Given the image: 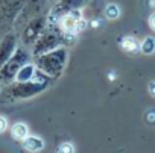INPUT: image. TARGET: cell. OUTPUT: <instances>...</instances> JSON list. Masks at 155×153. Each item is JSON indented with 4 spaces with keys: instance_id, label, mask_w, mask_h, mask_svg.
<instances>
[{
    "instance_id": "d6986e66",
    "label": "cell",
    "mask_w": 155,
    "mask_h": 153,
    "mask_svg": "<svg viewBox=\"0 0 155 153\" xmlns=\"http://www.w3.org/2000/svg\"><path fill=\"white\" fill-rule=\"evenodd\" d=\"M6 130V118L2 117L0 118V132H5Z\"/></svg>"
},
{
    "instance_id": "ffe728a7",
    "label": "cell",
    "mask_w": 155,
    "mask_h": 153,
    "mask_svg": "<svg viewBox=\"0 0 155 153\" xmlns=\"http://www.w3.org/2000/svg\"><path fill=\"white\" fill-rule=\"evenodd\" d=\"M149 94H152L155 97V81L149 84Z\"/></svg>"
},
{
    "instance_id": "9a60e30c",
    "label": "cell",
    "mask_w": 155,
    "mask_h": 153,
    "mask_svg": "<svg viewBox=\"0 0 155 153\" xmlns=\"http://www.w3.org/2000/svg\"><path fill=\"white\" fill-rule=\"evenodd\" d=\"M105 15H107L108 20H117L119 15H120V8L116 3H110L105 8Z\"/></svg>"
},
{
    "instance_id": "7a4b0ae2",
    "label": "cell",
    "mask_w": 155,
    "mask_h": 153,
    "mask_svg": "<svg viewBox=\"0 0 155 153\" xmlns=\"http://www.w3.org/2000/svg\"><path fill=\"white\" fill-rule=\"evenodd\" d=\"M67 62V50L65 47H58L55 50H50L41 56H37V67L49 74L52 79L58 78L62 73V68Z\"/></svg>"
},
{
    "instance_id": "52a82bcc",
    "label": "cell",
    "mask_w": 155,
    "mask_h": 153,
    "mask_svg": "<svg viewBox=\"0 0 155 153\" xmlns=\"http://www.w3.org/2000/svg\"><path fill=\"white\" fill-rule=\"evenodd\" d=\"M85 2V0H59V2L52 8L49 17H47V21L49 24L52 26H58L59 23V18L64 17L65 14L74 11V9H79V6Z\"/></svg>"
},
{
    "instance_id": "5b68a950",
    "label": "cell",
    "mask_w": 155,
    "mask_h": 153,
    "mask_svg": "<svg viewBox=\"0 0 155 153\" xmlns=\"http://www.w3.org/2000/svg\"><path fill=\"white\" fill-rule=\"evenodd\" d=\"M49 21H46L44 17H35L32 20H29L23 29L21 33V40L28 47H34V44L37 43V40L41 37V33L44 32L46 26Z\"/></svg>"
},
{
    "instance_id": "ba28073f",
    "label": "cell",
    "mask_w": 155,
    "mask_h": 153,
    "mask_svg": "<svg viewBox=\"0 0 155 153\" xmlns=\"http://www.w3.org/2000/svg\"><path fill=\"white\" fill-rule=\"evenodd\" d=\"M26 3V0H3L2 5V18L5 23L15 21L20 12L23 11V6Z\"/></svg>"
},
{
    "instance_id": "277c9868",
    "label": "cell",
    "mask_w": 155,
    "mask_h": 153,
    "mask_svg": "<svg viewBox=\"0 0 155 153\" xmlns=\"http://www.w3.org/2000/svg\"><path fill=\"white\" fill-rule=\"evenodd\" d=\"M28 62H29V52L26 49L18 47L15 53L2 65V70H0V79H2L3 85L12 84L15 81V76L20 71V68L26 65Z\"/></svg>"
},
{
    "instance_id": "8992f818",
    "label": "cell",
    "mask_w": 155,
    "mask_h": 153,
    "mask_svg": "<svg viewBox=\"0 0 155 153\" xmlns=\"http://www.w3.org/2000/svg\"><path fill=\"white\" fill-rule=\"evenodd\" d=\"M85 21L82 18V12L81 9H74L68 14H65L64 17L59 18V29L64 32V33H78L81 32L84 27H85Z\"/></svg>"
},
{
    "instance_id": "6da1fadb",
    "label": "cell",
    "mask_w": 155,
    "mask_h": 153,
    "mask_svg": "<svg viewBox=\"0 0 155 153\" xmlns=\"http://www.w3.org/2000/svg\"><path fill=\"white\" fill-rule=\"evenodd\" d=\"M49 87V82H40V81H28V82H17L9 84L3 87L2 99L5 100H17V99H29L35 94H40Z\"/></svg>"
},
{
    "instance_id": "e0dca14e",
    "label": "cell",
    "mask_w": 155,
    "mask_h": 153,
    "mask_svg": "<svg viewBox=\"0 0 155 153\" xmlns=\"http://www.w3.org/2000/svg\"><path fill=\"white\" fill-rule=\"evenodd\" d=\"M146 120L149 123H155V109H150L147 114H146Z\"/></svg>"
},
{
    "instance_id": "9c48e42d",
    "label": "cell",
    "mask_w": 155,
    "mask_h": 153,
    "mask_svg": "<svg viewBox=\"0 0 155 153\" xmlns=\"http://www.w3.org/2000/svg\"><path fill=\"white\" fill-rule=\"evenodd\" d=\"M17 50V37L14 33H6L2 40V46H0V61L2 65L15 53Z\"/></svg>"
},
{
    "instance_id": "3957f363",
    "label": "cell",
    "mask_w": 155,
    "mask_h": 153,
    "mask_svg": "<svg viewBox=\"0 0 155 153\" xmlns=\"http://www.w3.org/2000/svg\"><path fill=\"white\" fill-rule=\"evenodd\" d=\"M64 44V33L59 29V26H52L49 24V29L41 33V37L37 40V43L34 44V55L35 56H41L50 50H55Z\"/></svg>"
},
{
    "instance_id": "7c38bea8",
    "label": "cell",
    "mask_w": 155,
    "mask_h": 153,
    "mask_svg": "<svg viewBox=\"0 0 155 153\" xmlns=\"http://www.w3.org/2000/svg\"><path fill=\"white\" fill-rule=\"evenodd\" d=\"M120 47L122 50L128 52V53H135L137 50H140V44L135 41V38L132 37H125L120 40Z\"/></svg>"
},
{
    "instance_id": "2e32d148",
    "label": "cell",
    "mask_w": 155,
    "mask_h": 153,
    "mask_svg": "<svg viewBox=\"0 0 155 153\" xmlns=\"http://www.w3.org/2000/svg\"><path fill=\"white\" fill-rule=\"evenodd\" d=\"M58 150H59V151H73V150H74V147H73L70 142H64Z\"/></svg>"
},
{
    "instance_id": "5bb4252c",
    "label": "cell",
    "mask_w": 155,
    "mask_h": 153,
    "mask_svg": "<svg viewBox=\"0 0 155 153\" xmlns=\"http://www.w3.org/2000/svg\"><path fill=\"white\" fill-rule=\"evenodd\" d=\"M140 50L144 53V55H152L155 53V38L153 37H146L141 44H140Z\"/></svg>"
},
{
    "instance_id": "8fae6325",
    "label": "cell",
    "mask_w": 155,
    "mask_h": 153,
    "mask_svg": "<svg viewBox=\"0 0 155 153\" xmlns=\"http://www.w3.org/2000/svg\"><path fill=\"white\" fill-rule=\"evenodd\" d=\"M23 147L29 151H38V150H43L44 141L38 136H26L23 139Z\"/></svg>"
},
{
    "instance_id": "ac0fdd59",
    "label": "cell",
    "mask_w": 155,
    "mask_h": 153,
    "mask_svg": "<svg viewBox=\"0 0 155 153\" xmlns=\"http://www.w3.org/2000/svg\"><path fill=\"white\" fill-rule=\"evenodd\" d=\"M147 23H149V27H150V29L155 32V12L149 15V20H147Z\"/></svg>"
},
{
    "instance_id": "30bf717a",
    "label": "cell",
    "mask_w": 155,
    "mask_h": 153,
    "mask_svg": "<svg viewBox=\"0 0 155 153\" xmlns=\"http://www.w3.org/2000/svg\"><path fill=\"white\" fill-rule=\"evenodd\" d=\"M35 73H37L35 65L28 62V64L23 65V67L20 68V71L17 73L15 81H17V82H28V81H32V79L35 78ZM15 81H14V82H15Z\"/></svg>"
},
{
    "instance_id": "4fadbf2b",
    "label": "cell",
    "mask_w": 155,
    "mask_h": 153,
    "mask_svg": "<svg viewBox=\"0 0 155 153\" xmlns=\"http://www.w3.org/2000/svg\"><path fill=\"white\" fill-rule=\"evenodd\" d=\"M28 126L26 124H23V123H15L14 126H12V129H11V135L15 138V139H20V141H23L26 136H28Z\"/></svg>"
}]
</instances>
